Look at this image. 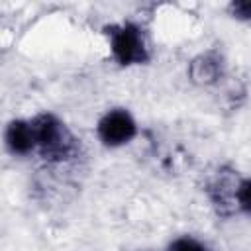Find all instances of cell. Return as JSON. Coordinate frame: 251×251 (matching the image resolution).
Wrapping results in <instances>:
<instances>
[{
  "mask_svg": "<svg viewBox=\"0 0 251 251\" xmlns=\"http://www.w3.org/2000/svg\"><path fill=\"white\" fill-rule=\"evenodd\" d=\"M35 145L45 159H67L75 151V137L71 131L51 114H41L31 122Z\"/></svg>",
  "mask_w": 251,
  "mask_h": 251,
  "instance_id": "6da1fadb",
  "label": "cell"
},
{
  "mask_svg": "<svg viewBox=\"0 0 251 251\" xmlns=\"http://www.w3.org/2000/svg\"><path fill=\"white\" fill-rule=\"evenodd\" d=\"M190 75L196 82H202V84H208V82H214L220 75V61L218 57L214 55H202L198 57L192 67H190Z\"/></svg>",
  "mask_w": 251,
  "mask_h": 251,
  "instance_id": "5b68a950",
  "label": "cell"
},
{
  "mask_svg": "<svg viewBox=\"0 0 251 251\" xmlns=\"http://www.w3.org/2000/svg\"><path fill=\"white\" fill-rule=\"evenodd\" d=\"M112 53L120 65H137L147 61V47L137 25H114L110 27Z\"/></svg>",
  "mask_w": 251,
  "mask_h": 251,
  "instance_id": "7a4b0ae2",
  "label": "cell"
},
{
  "mask_svg": "<svg viewBox=\"0 0 251 251\" xmlns=\"http://www.w3.org/2000/svg\"><path fill=\"white\" fill-rule=\"evenodd\" d=\"M169 251H206L198 241H194V239H190V237H182V239H176L171 247H169Z\"/></svg>",
  "mask_w": 251,
  "mask_h": 251,
  "instance_id": "52a82bcc",
  "label": "cell"
},
{
  "mask_svg": "<svg viewBox=\"0 0 251 251\" xmlns=\"http://www.w3.org/2000/svg\"><path fill=\"white\" fill-rule=\"evenodd\" d=\"M235 198H237L239 208H241L243 212L251 214V178L243 180V182L237 186V190H235Z\"/></svg>",
  "mask_w": 251,
  "mask_h": 251,
  "instance_id": "8992f818",
  "label": "cell"
},
{
  "mask_svg": "<svg viewBox=\"0 0 251 251\" xmlns=\"http://www.w3.org/2000/svg\"><path fill=\"white\" fill-rule=\"evenodd\" d=\"M6 143H8L10 151H14V153H20V155L29 153L35 147V137H33L31 124L22 122V120L12 122L6 129Z\"/></svg>",
  "mask_w": 251,
  "mask_h": 251,
  "instance_id": "277c9868",
  "label": "cell"
},
{
  "mask_svg": "<svg viewBox=\"0 0 251 251\" xmlns=\"http://www.w3.org/2000/svg\"><path fill=\"white\" fill-rule=\"evenodd\" d=\"M98 135L110 147L124 145L135 135V122H133L131 114L122 108L110 110L98 122Z\"/></svg>",
  "mask_w": 251,
  "mask_h": 251,
  "instance_id": "3957f363",
  "label": "cell"
},
{
  "mask_svg": "<svg viewBox=\"0 0 251 251\" xmlns=\"http://www.w3.org/2000/svg\"><path fill=\"white\" fill-rule=\"evenodd\" d=\"M231 12H233L237 18L247 20V18H251V2H249V0H247V2H233V4H231Z\"/></svg>",
  "mask_w": 251,
  "mask_h": 251,
  "instance_id": "ba28073f",
  "label": "cell"
}]
</instances>
